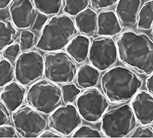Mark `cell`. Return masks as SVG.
<instances>
[{"instance_id": "6da1fadb", "label": "cell", "mask_w": 153, "mask_h": 138, "mask_svg": "<svg viewBox=\"0 0 153 138\" xmlns=\"http://www.w3.org/2000/svg\"><path fill=\"white\" fill-rule=\"evenodd\" d=\"M121 62L140 74L153 72V43L145 33L127 30L120 34L116 41Z\"/></svg>"}, {"instance_id": "7a4b0ae2", "label": "cell", "mask_w": 153, "mask_h": 138, "mask_svg": "<svg viewBox=\"0 0 153 138\" xmlns=\"http://www.w3.org/2000/svg\"><path fill=\"white\" fill-rule=\"evenodd\" d=\"M100 84L108 102L119 104L132 99L142 87L143 81L129 68L116 66L105 71Z\"/></svg>"}, {"instance_id": "3957f363", "label": "cell", "mask_w": 153, "mask_h": 138, "mask_svg": "<svg viewBox=\"0 0 153 138\" xmlns=\"http://www.w3.org/2000/svg\"><path fill=\"white\" fill-rule=\"evenodd\" d=\"M77 33L74 20L70 16L55 15L42 28L36 48L45 52L62 51Z\"/></svg>"}, {"instance_id": "277c9868", "label": "cell", "mask_w": 153, "mask_h": 138, "mask_svg": "<svg viewBox=\"0 0 153 138\" xmlns=\"http://www.w3.org/2000/svg\"><path fill=\"white\" fill-rule=\"evenodd\" d=\"M62 92L57 84L46 79L37 81L31 84L25 101L42 114H50L61 104Z\"/></svg>"}, {"instance_id": "5b68a950", "label": "cell", "mask_w": 153, "mask_h": 138, "mask_svg": "<svg viewBox=\"0 0 153 138\" xmlns=\"http://www.w3.org/2000/svg\"><path fill=\"white\" fill-rule=\"evenodd\" d=\"M100 120L102 133L107 137H126L137 124L131 107L127 104L107 111Z\"/></svg>"}, {"instance_id": "8992f818", "label": "cell", "mask_w": 153, "mask_h": 138, "mask_svg": "<svg viewBox=\"0 0 153 138\" xmlns=\"http://www.w3.org/2000/svg\"><path fill=\"white\" fill-rule=\"evenodd\" d=\"M77 69L76 63L67 52L60 51L45 54L44 75L51 82L59 84L73 82Z\"/></svg>"}, {"instance_id": "52a82bcc", "label": "cell", "mask_w": 153, "mask_h": 138, "mask_svg": "<svg viewBox=\"0 0 153 138\" xmlns=\"http://www.w3.org/2000/svg\"><path fill=\"white\" fill-rule=\"evenodd\" d=\"M109 107V102L104 93L97 87L86 89L76 100V107L85 122L96 124Z\"/></svg>"}, {"instance_id": "ba28073f", "label": "cell", "mask_w": 153, "mask_h": 138, "mask_svg": "<svg viewBox=\"0 0 153 138\" xmlns=\"http://www.w3.org/2000/svg\"><path fill=\"white\" fill-rule=\"evenodd\" d=\"M12 119L17 133L25 137L39 136L47 124L45 116L28 104H23L12 112Z\"/></svg>"}, {"instance_id": "9c48e42d", "label": "cell", "mask_w": 153, "mask_h": 138, "mask_svg": "<svg viewBox=\"0 0 153 138\" xmlns=\"http://www.w3.org/2000/svg\"><path fill=\"white\" fill-rule=\"evenodd\" d=\"M15 62V79L23 86H30L44 76V58L39 52H23Z\"/></svg>"}, {"instance_id": "30bf717a", "label": "cell", "mask_w": 153, "mask_h": 138, "mask_svg": "<svg viewBox=\"0 0 153 138\" xmlns=\"http://www.w3.org/2000/svg\"><path fill=\"white\" fill-rule=\"evenodd\" d=\"M88 58L91 65L100 71L112 68L118 58L116 41L109 36L96 37L91 43Z\"/></svg>"}, {"instance_id": "8fae6325", "label": "cell", "mask_w": 153, "mask_h": 138, "mask_svg": "<svg viewBox=\"0 0 153 138\" xmlns=\"http://www.w3.org/2000/svg\"><path fill=\"white\" fill-rule=\"evenodd\" d=\"M48 124L62 136H70L82 124V119L76 106L68 104L58 106L50 114Z\"/></svg>"}, {"instance_id": "7c38bea8", "label": "cell", "mask_w": 153, "mask_h": 138, "mask_svg": "<svg viewBox=\"0 0 153 138\" xmlns=\"http://www.w3.org/2000/svg\"><path fill=\"white\" fill-rule=\"evenodd\" d=\"M9 6L11 22L17 29L27 30L32 26L37 13L30 0H12Z\"/></svg>"}, {"instance_id": "4fadbf2b", "label": "cell", "mask_w": 153, "mask_h": 138, "mask_svg": "<svg viewBox=\"0 0 153 138\" xmlns=\"http://www.w3.org/2000/svg\"><path fill=\"white\" fill-rule=\"evenodd\" d=\"M131 107L138 123L151 125L153 122V97L146 90H139L132 98Z\"/></svg>"}, {"instance_id": "5bb4252c", "label": "cell", "mask_w": 153, "mask_h": 138, "mask_svg": "<svg viewBox=\"0 0 153 138\" xmlns=\"http://www.w3.org/2000/svg\"><path fill=\"white\" fill-rule=\"evenodd\" d=\"M3 88L0 93V100L10 112H14L22 105L27 90L17 81H12Z\"/></svg>"}, {"instance_id": "9a60e30c", "label": "cell", "mask_w": 153, "mask_h": 138, "mask_svg": "<svg viewBox=\"0 0 153 138\" xmlns=\"http://www.w3.org/2000/svg\"><path fill=\"white\" fill-rule=\"evenodd\" d=\"M141 5V0H119L117 3L114 13L123 27L130 28L135 25Z\"/></svg>"}, {"instance_id": "2e32d148", "label": "cell", "mask_w": 153, "mask_h": 138, "mask_svg": "<svg viewBox=\"0 0 153 138\" xmlns=\"http://www.w3.org/2000/svg\"><path fill=\"white\" fill-rule=\"evenodd\" d=\"M122 31V26L113 10H102L97 14L96 34L99 36H115Z\"/></svg>"}, {"instance_id": "e0dca14e", "label": "cell", "mask_w": 153, "mask_h": 138, "mask_svg": "<svg viewBox=\"0 0 153 138\" xmlns=\"http://www.w3.org/2000/svg\"><path fill=\"white\" fill-rule=\"evenodd\" d=\"M91 40L83 34L75 36L66 47V52L78 64L83 63L88 57Z\"/></svg>"}, {"instance_id": "ac0fdd59", "label": "cell", "mask_w": 153, "mask_h": 138, "mask_svg": "<svg viewBox=\"0 0 153 138\" xmlns=\"http://www.w3.org/2000/svg\"><path fill=\"white\" fill-rule=\"evenodd\" d=\"M74 22L76 29L82 34L92 37L97 32V12L92 8L87 7L75 16Z\"/></svg>"}, {"instance_id": "d6986e66", "label": "cell", "mask_w": 153, "mask_h": 138, "mask_svg": "<svg viewBox=\"0 0 153 138\" xmlns=\"http://www.w3.org/2000/svg\"><path fill=\"white\" fill-rule=\"evenodd\" d=\"M100 78V71L91 64L84 63L78 68L75 79L79 88L86 89L96 86Z\"/></svg>"}, {"instance_id": "ffe728a7", "label": "cell", "mask_w": 153, "mask_h": 138, "mask_svg": "<svg viewBox=\"0 0 153 138\" xmlns=\"http://www.w3.org/2000/svg\"><path fill=\"white\" fill-rule=\"evenodd\" d=\"M17 37V30L9 20L0 21V52L14 43Z\"/></svg>"}, {"instance_id": "44dd1931", "label": "cell", "mask_w": 153, "mask_h": 138, "mask_svg": "<svg viewBox=\"0 0 153 138\" xmlns=\"http://www.w3.org/2000/svg\"><path fill=\"white\" fill-rule=\"evenodd\" d=\"M152 9L153 0H148L146 1L142 8L140 9L137 16V26L139 30L148 31L152 27Z\"/></svg>"}, {"instance_id": "7402d4cb", "label": "cell", "mask_w": 153, "mask_h": 138, "mask_svg": "<svg viewBox=\"0 0 153 138\" xmlns=\"http://www.w3.org/2000/svg\"><path fill=\"white\" fill-rule=\"evenodd\" d=\"M35 9L47 16L58 14L62 7V0H33Z\"/></svg>"}, {"instance_id": "603a6c76", "label": "cell", "mask_w": 153, "mask_h": 138, "mask_svg": "<svg viewBox=\"0 0 153 138\" xmlns=\"http://www.w3.org/2000/svg\"><path fill=\"white\" fill-rule=\"evenodd\" d=\"M90 0H62V7L65 14L75 17L88 7Z\"/></svg>"}, {"instance_id": "cb8c5ba5", "label": "cell", "mask_w": 153, "mask_h": 138, "mask_svg": "<svg viewBox=\"0 0 153 138\" xmlns=\"http://www.w3.org/2000/svg\"><path fill=\"white\" fill-rule=\"evenodd\" d=\"M15 78V68L6 59L0 60V88L11 82Z\"/></svg>"}, {"instance_id": "d4e9b609", "label": "cell", "mask_w": 153, "mask_h": 138, "mask_svg": "<svg viewBox=\"0 0 153 138\" xmlns=\"http://www.w3.org/2000/svg\"><path fill=\"white\" fill-rule=\"evenodd\" d=\"M61 89L62 98L65 104H73L82 92L80 88L73 82L63 84Z\"/></svg>"}, {"instance_id": "484cf974", "label": "cell", "mask_w": 153, "mask_h": 138, "mask_svg": "<svg viewBox=\"0 0 153 138\" xmlns=\"http://www.w3.org/2000/svg\"><path fill=\"white\" fill-rule=\"evenodd\" d=\"M37 36L34 32L30 30H23L20 35V48L22 52L29 51L36 46Z\"/></svg>"}, {"instance_id": "4316f807", "label": "cell", "mask_w": 153, "mask_h": 138, "mask_svg": "<svg viewBox=\"0 0 153 138\" xmlns=\"http://www.w3.org/2000/svg\"><path fill=\"white\" fill-rule=\"evenodd\" d=\"M72 137H102L104 135L98 130L92 128L88 125H80L71 135Z\"/></svg>"}, {"instance_id": "83f0119b", "label": "cell", "mask_w": 153, "mask_h": 138, "mask_svg": "<svg viewBox=\"0 0 153 138\" xmlns=\"http://www.w3.org/2000/svg\"><path fill=\"white\" fill-rule=\"evenodd\" d=\"M20 51L19 44L16 43L7 46L2 51V54L4 59L13 63L19 56Z\"/></svg>"}, {"instance_id": "f1b7e54d", "label": "cell", "mask_w": 153, "mask_h": 138, "mask_svg": "<svg viewBox=\"0 0 153 138\" xmlns=\"http://www.w3.org/2000/svg\"><path fill=\"white\" fill-rule=\"evenodd\" d=\"M127 137H153V130L151 125L136 127Z\"/></svg>"}, {"instance_id": "f546056e", "label": "cell", "mask_w": 153, "mask_h": 138, "mask_svg": "<svg viewBox=\"0 0 153 138\" xmlns=\"http://www.w3.org/2000/svg\"><path fill=\"white\" fill-rule=\"evenodd\" d=\"M119 0H90V4L94 10H104L114 6Z\"/></svg>"}, {"instance_id": "4dcf8cb0", "label": "cell", "mask_w": 153, "mask_h": 138, "mask_svg": "<svg viewBox=\"0 0 153 138\" xmlns=\"http://www.w3.org/2000/svg\"><path fill=\"white\" fill-rule=\"evenodd\" d=\"M48 20V16L41 13L37 14L31 26L32 29L36 31H42Z\"/></svg>"}, {"instance_id": "1f68e13d", "label": "cell", "mask_w": 153, "mask_h": 138, "mask_svg": "<svg viewBox=\"0 0 153 138\" xmlns=\"http://www.w3.org/2000/svg\"><path fill=\"white\" fill-rule=\"evenodd\" d=\"M10 112L0 100V126L4 125H9L10 123Z\"/></svg>"}, {"instance_id": "d6a6232c", "label": "cell", "mask_w": 153, "mask_h": 138, "mask_svg": "<svg viewBox=\"0 0 153 138\" xmlns=\"http://www.w3.org/2000/svg\"><path fill=\"white\" fill-rule=\"evenodd\" d=\"M19 136L14 127L9 125L0 126V137H16Z\"/></svg>"}, {"instance_id": "836d02e7", "label": "cell", "mask_w": 153, "mask_h": 138, "mask_svg": "<svg viewBox=\"0 0 153 138\" xmlns=\"http://www.w3.org/2000/svg\"><path fill=\"white\" fill-rule=\"evenodd\" d=\"M41 137H64L59 133L53 130H45L39 136Z\"/></svg>"}, {"instance_id": "e575fe53", "label": "cell", "mask_w": 153, "mask_h": 138, "mask_svg": "<svg viewBox=\"0 0 153 138\" xmlns=\"http://www.w3.org/2000/svg\"><path fill=\"white\" fill-rule=\"evenodd\" d=\"M146 86L148 92L151 94L153 95V75L152 74L149 75L148 78L146 81Z\"/></svg>"}, {"instance_id": "d590c367", "label": "cell", "mask_w": 153, "mask_h": 138, "mask_svg": "<svg viewBox=\"0 0 153 138\" xmlns=\"http://www.w3.org/2000/svg\"><path fill=\"white\" fill-rule=\"evenodd\" d=\"M9 19V15L6 9H0V21L7 20Z\"/></svg>"}, {"instance_id": "8d00e7d4", "label": "cell", "mask_w": 153, "mask_h": 138, "mask_svg": "<svg viewBox=\"0 0 153 138\" xmlns=\"http://www.w3.org/2000/svg\"><path fill=\"white\" fill-rule=\"evenodd\" d=\"M12 0H0V9H6Z\"/></svg>"}, {"instance_id": "74e56055", "label": "cell", "mask_w": 153, "mask_h": 138, "mask_svg": "<svg viewBox=\"0 0 153 138\" xmlns=\"http://www.w3.org/2000/svg\"><path fill=\"white\" fill-rule=\"evenodd\" d=\"M1 54H0V60H1Z\"/></svg>"}, {"instance_id": "f35d334b", "label": "cell", "mask_w": 153, "mask_h": 138, "mask_svg": "<svg viewBox=\"0 0 153 138\" xmlns=\"http://www.w3.org/2000/svg\"><path fill=\"white\" fill-rule=\"evenodd\" d=\"M0 93H1V90H0Z\"/></svg>"}]
</instances>
